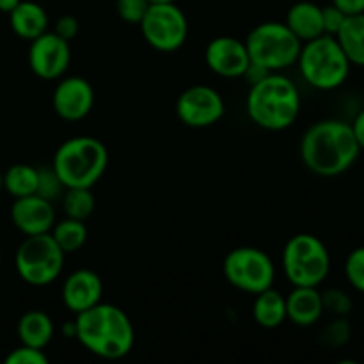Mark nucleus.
Segmentation results:
<instances>
[{
    "mask_svg": "<svg viewBox=\"0 0 364 364\" xmlns=\"http://www.w3.org/2000/svg\"><path fill=\"white\" fill-rule=\"evenodd\" d=\"M252 318L263 329H277L287 322V297L272 287L256 294Z\"/></svg>",
    "mask_w": 364,
    "mask_h": 364,
    "instance_id": "obj_21",
    "label": "nucleus"
},
{
    "mask_svg": "<svg viewBox=\"0 0 364 364\" xmlns=\"http://www.w3.org/2000/svg\"><path fill=\"white\" fill-rule=\"evenodd\" d=\"M50 235L63 249L64 255H73V252L80 251L87 242V228H85L84 220L70 219V217L53 224Z\"/></svg>",
    "mask_w": 364,
    "mask_h": 364,
    "instance_id": "obj_23",
    "label": "nucleus"
},
{
    "mask_svg": "<svg viewBox=\"0 0 364 364\" xmlns=\"http://www.w3.org/2000/svg\"><path fill=\"white\" fill-rule=\"evenodd\" d=\"M109 151L100 139L78 135L57 148L52 167L66 188H92L105 174Z\"/></svg>",
    "mask_w": 364,
    "mask_h": 364,
    "instance_id": "obj_4",
    "label": "nucleus"
},
{
    "mask_svg": "<svg viewBox=\"0 0 364 364\" xmlns=\"http://www.w3.org/2000/svg\"><path fill=\"white\" fill-rule=\"evenodd\" d=\"M347 14L340 9V7L334 6L333 2L329 6L322 7V23H323V34L336 36L338 31L343 25Z\"/></svg>",
    "mask_w": 364,
    "mask_h": 364,
    "instance_id": "obj_32",
    "label": "nucleus"
},
{
    "mask_svg": "<svg viewBox=\"0 0 364 364\" xmlns=\"http://www.w3.org/2000/svg\"><path fill=\"white\" fill-rule=\"evenodd\" d=\"M226 114L223 96L210 85H192L176 100V116L185 127L208 128Z\"/></svg>",
    "mask_w": 364,
    "mask_h": 364,
    "instance_id": "obj_11",
    "label": "nucleus"
},
{
    "mask_svg": "<svg viewBox=\"0 0 364 364\" xmlns=\"http://www.w3.org/2000/svg\"><path fill=\"white\" fill-rule=\"evenodd\" d=\"M9 23L18 38L32 41L48 31V14L39 4L21 0L9 13Z\"/></svg>",
    "mask_w": 364,
    "mask_h": 364,
    "instance_id": "obj_19",
    "label": "nucleus"
},
{
    "mask_svg": "<svg viewBox=\"0 0 364 364\" xmlns=\"http://www.w3.org/2000/svg\"><path fill=\"white\" fill-rule=\"evenodd\" d=\"M52 105L64 121H80L95 107V89L84 77H60L53 89Z\"/></svg>",
    "mask_w": 364,
    "mask_h": 364,
    "instance_id": "obj_13",
    "label": "nucleus"
},
{
    "mask_svg": "<svg viewBox=\"0 0 364 364\" xmlns=\"http://www.w3.org/2000/svg\"><path fill=\"white\" fill-rule=\"evenodd\" d=\"M60 331H63V336L64 338H77V323H75V320H71V322H64L63 327H60Z\"/></svg>",
    "mask_w": 364,
    "mask_h": 364,
    "instance_id": "obj_37",
    "label": "nucleus"
},
{
    "mask_svg": "<svg viewBox=\"0 0 364 364\" xmlns=\"http://www.w3.org/2000/svg\"><path fill=\"white\" fill-rule=\"evenodd\" d=\"M205 63L219 77L240 78L244 77L251 59L244 41L233 36H217L206 45Z\"/></svg>",
    "mask_w": 364,
    "mask_h": 364,
    "instance_id": "obj_14",
    "label": "nucleus"
},
{
    "mask_svg": "<svg viewBox=\"0 0 364 364\" xmlns=\"http://www.w3.org/2000/svg\"><path fill=\"white\" fill-rule=\"evenodd\" d=\"M146 43L159 52H176L185 45L188 21L176 2L151 4L139 23Z\"/></svg>",
    "mask_w": 364,
    "mask_h": 364,
    "instance_id": "obj_10",
    "label": "nucleus"
},
{
    "mask_svg": "<svg viewBox=\"0 0 364 364\" xmlns=\"http://www.w3.org/2000/svg\"><path fill=\"white\" fill-rule=\"evenodd\" d=\"M38 169L27 164H14L4 173V191L14 199L36 194Z\"/></svg>",
    "mask_w": 364,
    "mask_h": 364,
    "instance_id": "obj_24",
    "label": "nucleus"
},
{
    "mask_svg": "<svg viewBox=\"0 0 364 364\" xmlns=\"http://www.w3.org/2000/svg\"><path fill=\"white\" fill-rule=\"evenodd\" d=\"M322 302L323 311L331 313L333 316H348L354 308L352 297L341 288H327L326 291H322Z\"/></svg>",
    "mask_w": 364,
    "mask_h": 364,
    "instance_id": "obj_28",
    "label": "nucleus"
},
{
    "mask_svg": "<svg viewBox=\"0 0 364 364\" xmlns=\"http://www.w3.org/2000/svg\"><path fill=\"white\" fill-rule=\"evenodd\" d=\"M60 297H63V304L66 306L68 311L78 315V313L102 302L103 283L98 274L92 270H75L64 279Z\"/></svg>",
    "mask_w": 364,
    "mask_h": 364,
    "instance_id": "obj_16",
    "label": "nucleus"
},
{
    "mask_svg": "<svg viewBox=\"0 0 364 364\" xmlns=\"http://www.w3.org/2000/svg\"><path fill=\"white\" fill-rule=\"evenodd\" d=\"M352 326L347 316H334L322 331H320V343L327 348H341L350 341Z\"/></svg>",
    "mask_w": 364,
    "mask_h": 364,
    "instance_id": "obj_26",
    "label": "nucleus"
},
{
    "mask_svg": "<svg viewBox=\"0 0 364 364\" xmlns=\"http://www.w3.org/2000/svg\"><path fill=\"white\" fill-rule=\"evenodd\" d=\"M53 32L59 38L66 39V41H73L78 32H80V21L73 14H64V16L57 18L55 25H53Z\"/></svg>",
    "mask_w": 364,
    "mask_h": 364,
    "instance_id": "obj_33",
    "label": "nucleus"
},
{
    "mask_svg": "<svg viewBox=\"0 0 364 364\" xmlns=\"http://www.w3.org/2000/svg\"><path fill=\"white\" fill-rule=\"evenodd\" d=\"M345 277L359 294H364V245H359L345 259Z\"/></svg>",
    "mask_w": 364,
    "mask_h": 364,
    "instance_id": "obj_29",
    "label": "nucleus"
},
{
    "mask_svg": "<svg viewBox=\"0 0 364 364\" xmlns=\"http://www.w3.org/2000/svg\"><path fill=\"white\" fill-rule=\"evenodd\" d=\"M284 23L288 25V28H290L302 43L311 41V39L323 34L322 6H318V4L315 2H309V0L295 2L294 6L288 9Z\"/></svg>",
    "mask_w": 364,
    "mask_h": 364,
    "instance_id": "obj_18",
    "label": "nucleus"
},
{
    "mask_svg": "<svg viewBox=\"0 0 364 364\" xmlns=\"http://www.w3.org/2000/svg\"><path fill=\"white\" fill-rule=\"evenodd\" d=\"M64 191H66V187L60 181V178L57 176L53 167H41V169H38V188H36V194L48 199V201H55V199L63 198Z\"/></svg>",
    "mask_w": 364,
    "mask_h": 364,
    "instance_id": "obj_27",
    "label": "nucleus"
},
{
    "mask_svg": "<svg viewBox=\"0 0 364 364\" xmlns=\"http://www.w3.org/2000/svg\"><path fill=\"white\" fill-rule=\"evenodd\" d=\"M322 291L315 287H294L287 297V320L299 327H311L323 315Z\"/></svg>",
    "mask_w": 364,
    "mask_h": 364,
    "instance_id": "obj_17",
    "label": "nucleus"
},
{
    "mask_svg": "<svg viewBox=\"0 0 364 364\" xmlns=\"http://www.w3.org/2000/svg\"><path fill=\"white\" fill-rule=\"evenodd\" d=\"M66 255L50 233L25 237L14 255V267L23 283L31 287H48L64 269Z\"/></svg>",
    "mask_w": 364,
    "mask_h": 364,
    "instance_id": "obj_8",
    "label": "nucleus"
},
{
    "mask_svg": "<svg viewBox=\"0 0 364 364\" xmlns=\"http://www.w3.org/2000/svg\"><path fill=\"white\" fill-rule=\"evenodd\" d=\"M151 4L148 0H116V11L123 21L130 25H139L148 13Z\"/></svg>",
    "mask_w": 364,
    "mask_h": 364,
    "instance_id": "obj_30",
    "label": "nucleus"
},
{
    "mask_svg": "<svg viewBox=\"0 0 364 364\" xmlns=\"http://www.w3.org/2000/svg\"><path fill=\"white\" fill-rule=\"evenodd\" d=\"M334 38L352 66L364 68V13L348 14Z\"/></svg>",
    "mask_w": 364,
    "mask_h": 364,
    "instance_id": "obj_22",
    "label": "nucleus"
},
{
    "mask_svg": "<svg viewBox=\"0 0 364 364\" xmlns=\"http://www.w3.org/2000/svg\"><path fill=\"white\" fill-rule=\"evenodd\" d=\"M0 267H2V252H0Z\"/></svg>",
    "mask_w": 364,
    "mask_h": 364,
    "instance_id": "obj_41",
    "label": "nucleus"
},
{
    "mask_svg": "<svg viewBox=\"0 0 364 364\" xmlns=\"http://www.w3.org/2000/svg\"><path fill=\"white\" fill-rule=\"evenodd\" d=\"M223 272L231 287L251 295L270 288L276 279V267L270 256L251 245L231 249L224 258Z\"/></svg>",
    "mask_w": 364,
    "mask_h": 364,
    "instance_id": "obj_9",
    "label": "nucleus"
},
{
    "mask_svg": "<svg viewBox=\"0 0 364 364\" xmlns=\"http://www.w3.org/2000/svg\"><path fill=\"white\" fill-rule=\"evenodd\" d=\"M359 155L361 148L352 124L341 119L316 121L302 135V164L316 176H340L358 162Z\"/></svg>",
    "mask_w": 364,
    "mask_h": 364,
    "instance_id": "obj_1",
    "label": "nucleus"
},
{
    "mask_svg": "<svg viewBox=\"0 0 364 364\" xmlns=\"http://www.w3.org/2000/svg\"><path fill=\"white\" fill-rule=\"evenodd\" d=\"M48 363V355L45 354L43 348L28 347V345H21L11 350L6 358V364H46Z\"/></svg>",
    "mask_w": 364,
    "mask_h": 364,
    "instance_id": "obj_31",
    "label": "nucleus"
},
{
    "mask_svg": "<svg viewBox=\"0 0 364 364\" xmlns=\"http://www.w3.org/2000/svg\"><path fill=\"white\" fill-rule=\"evenodd\" d=\"M244 43L251 63L265 68L270 73L294 66L302 48L301 39L281 21L258 23Z\"/></svg>",
    "mask_w": 364,
    "mask_h": 364,
    "instance_id": "obj_6",
    "label": "nucleus"
},
{
    "mask_svg": "<svg viewBox=\"0 0 364 364\" xmlns=\"http://www.w3.org/2000/svg\"><path fill=\"white\" fill-rule=\"evenodd\" d=\"M295 64H299L302 78L318 91H334L341 87L347 82L352 68L340 43L329 34L302 43Z\"/></svg>",
    "mask_w": 364,
    "mask_h": 364,
    "instance_id": "obj_5",
    "label": "nucleus"
},
{
    "mask_svg": "<svg viewBox=\"0 0 364 364\" xmlns=\"http://www.w3.org/2000/svg\"><path fill=\"white\" fill-rule=\"evenodd\" d=\"M149 4H169V2H176V0H148Z\"/></svg>",
    "mask_w": 364,
    "mask_h": 364,
    "instance_id": "obj_39",
    "label": "nucleus"
},
{
    "mask_svg": "<svg viewBox=\"0 0 364 364\" xmlns=\"http://www.w3.org/2000/svg\"><path fill=\"white\" fill-rule=\"evenodd\" d=\"M269 73H270V71H267L265 68H262V66H258V64L251 63L247 66V70H245L244 78L247 80L249 85H252V84H256V82L262 80V78H265Z\"/></svg>",
    "mask_w": 364,
    "mask_h": 364,
    "instance_id": "obj_35",
    "label": "nucleus"
},
{
    "mask_svg": "<svg viewBox=\"0 0 364 364\" xmlns=\"http://www.w3.org/2000/svg\"><path fill=\"white\" fill-rule=\"evenodd\" d=\"M16 333L21 345H28V347L43 348L45 350L50 345V341L53 340L55 326H53V320L45 311L31 309V311L23 313L20 316Z\"/></svg>",
    "mask_w": 364,
    "mask_h": 364,
    "instance_id": "obj_20",
    "label": "nucleus"
},
{
    "mask_svg": "<svg viewBox=\"0 0 364 364\" xmlns=\"http://www.w3.org/2000/svg\"><path fill=\"white\" fill-rule=\"evenodd\" d=\"M281 263L291 287L318 288L331 272L329 249L311 233L294 235L284 244Z\"/></svg>",
    "mask_w": 364,
    "mask_h": 364,
    "instance_id": "obj_7",
    "label": "nucleus"
},
{
    "mask_svg": "<svg viewBox=\"0 0 364 364\" xmlns=\"http://www.w3.org/2000/svg\"><path fill=\"white\" fill-rule=\"evenodd\" d=\"M60 201H63V210L66 213V217L77 220H85L87 217H91L96 206V199L91 188L82 187L66 188Z\"/></svg>",
    "mask_w": 364,
    "mask_h": 364,
    "instance_id": "obj_25",
    "label": "nucleus"
},
{
    "mask_svg": "<svg viewBox=\"0 0 364 364\" xmlns=\"http://www.w3.org/2000/svg\"><path fill=\"white\" fill-rule=\"evenodd\" d=\"M75 323V340L98 358L116 361L127 358L134 348L135 331L132 320L117 306L98 302L92 308L78 313Z\"/></svg>",
    "mask_w": 364,
    "mask_h": 364,
    "instance_id": "obj_2",
    "label": "nucleus"
},
{
    "mask_svg": "<svg viewBox=\"0 0 364 364\" xmlns=\"http://www.w3.org/2000/svg\"><path fill=\"white\" fill-rule=\"evenodd\" d=\"M245 110L249 119L263 130H287L301 114V95L290 78L276 71L249 85Z\"/></svg>",
    "mask_w": 364,
    "mask_h": 364,
    "instance_id": "obj_3",
    "label": "nucleus"
},
{
    "mask_svg": "<svg viewBox=\"0 0 364 364\" xmlns=\"http://www.w3.org/2000/svg\"><path fill=\"white\" fill-rule=\"evenodd\" d=\"M4 191V174L0 173V192Z\"/></svg>",
    "mask_w": 364,
    "mask_h": 364,
    "instance_id": "obj_40",
    "label": "nucleus"
},
{
    "mask_svg": "<svg viewBox=\"0 0 364 364\" xmlns=\"http://www.w3.org/2000/svg\"><path fill=\"white\" fill-rule=\"evenodd\" d=\"M336 7H340L345 14L364 13V0H333Z\"/></svg>",
    "mask_w": 364,
    "mask_h": 364,
    "instance_id": "obj_34",
    "label": "nucleus"
},
{
    "mask_svg": "<svg viewBox=\"0 0 364 364\" xmlns=\"http://www.w3.org/2000/svg\"><path fill=\"white\" fill-rule=\"evenodd\" d=\"M20 2L21 0H0V13L9 14Z\"/></svg>",
    "mask_w": 364,
    "mask_h": 364,
    "instance_id": "obj_38",
    "label": "nucleus"
},
{
    "mask_svg": "<svg viewBox=\"0 0 364 364\" xmlns=\"http://www.w3.org/2000/svg\"><path fill=\"white\" fill-rule=\"evenodd\" d=\"M11 220L25 237L50 233L55 224V210L52 201L38 194L14 199L11 206Z\"/></svg>",
    "mask_w": 364,
    "mask_h": 364,
    "instance_id": "obj_15",
    "label": "nucleus"
},
{
    "mask_svg": "<svg viewBox=\"0 0 364 364\" xmlns=\"http://www.w3.org/2000/svg\"><path fill=\"white\" fill-rule=\"evenodd\" d=\"M352 130H354L355 139H358V144L361 148V151H364V109L361 112L355 116V119L352 121Z\"/></svg>",
    "mask_w": 364,
    "mask_h": 364,
    "instance_id": "obj_36",
    "label": "nucleus"
},
{
    "mask_svg": "<svg viewBox=\"0 0 364 364\" xmlns=\"http://www.w3.org/2000/svg\"><path fill=\"white\" fill-rule=\"evenodd\" d=\"M71 63L70 41L59 38L55 32L41 34L32 39L28 48V66L36 77L43 80H57L64 77Z\"/></svg>",
    "mask_w": 364,
    "mask_h": 364,
    "instance_id": "obj_12",
    "label": "nucleus"
}]
</instances>
